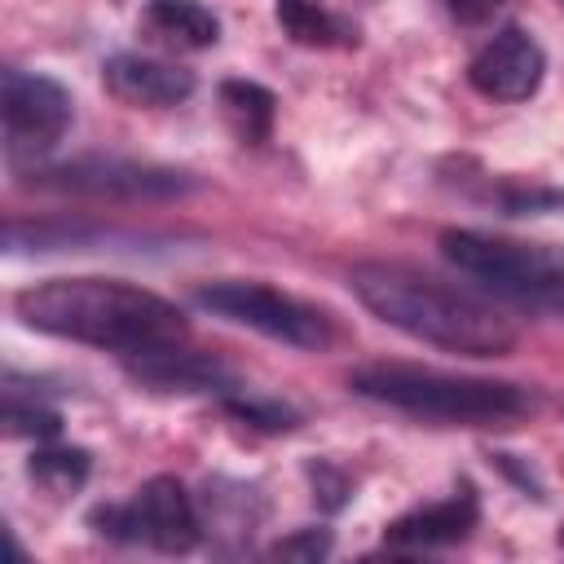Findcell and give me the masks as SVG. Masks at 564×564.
I'll return each mask as SVG.
<instances>
[{
	"label": "cell",
	"mask_w": 564,
	"mask_h": 564,
	"mask_svg": "<svg viewBox=\"0 0 564 564\" xmlns=\"http://www.w3.org/2000/svg\"><path fill=\"white\" fill-rule=\"evenodd\" d=\"M348 291L392 330L458 352V357H507L520 339L516 322L489 300L423 273L401 260H361L348 269Z\"/></svg>",
	"instance_id": "obj_1"
},
{
	"label": "cell",
	"mask_w": 564,
	"mask_h": 564,
	"mask_svg": "<svg viewBox=\"0 0 564 564\" xmlns=\"http://www.w3.org/2000/svg\"><path fill=\"white\" fill-rule=\"evenodd\" d=\"M18 317L53 339L141 357L185 339V313L123 278H48L13 295Z\"/></svg>",
	"instance_id": "obj_2"
},
{
	"label": "cell",
	"mask_w": 564,
	"mask_h": 564,
	"mask_svg": "<svg viewBox=\"0 0 564 564\" xmlns=\"http://www.w3.org/2000/svg\"><path fill=\"white\" fill-rule=\"evenodd\" d=\"M348 388L388 410H401L427 423H454V427H511L538 410V392L524 383L445 375V370L405 366V361L361 366L348 375Z\"/></svg>",
	"instance_id": "obj_3"
},
{
	"label": "cell",
	"mask_w": 564,
	"mask_h": 564,
	"mask_svg": "<svg viewBox=\"0 0 564 564\" xmlns=\"http://www.w3.org/2000/svg\"><path fill=\"white\" fill-rule=\"evenodd\" d=\"M441 256L471 282H480L489 295L564 317V256L542 242H516L480 229H445Z\"/></svg>",
	"instance_id": "obj_4"
},
{
	"label": "cell",
	"mask_w": 564,
	"mask_h": 564,
	"mask_svg": "<svg viewBox=\"0 0 564 564\" xmlns=\"http://www.w3.org/2000/svg\"><path fill=\"white\" fill-rule=\"evenodd\" d=\"M194 304L234 322V326H247L264 339H278V344H291V348H326L335 339V326L322 308L269 286V282H247V278H220V282H203L194 291Z\"/></svg>",
	"instance_id": "obj_5"
},
{
	"label": "cell",
	"mask_w": 564,
	"mask_h": 564,
	"mask_svg": "<svg viewBox=\"0 0 564 564\" xmlns=\"http://www.w3.org/2000/svg\"><path fill=\"white\" fill-rule=\"evenodd\" d=\"M93 524H97V533H106L115 542L154 546V551H167V555H185L203 538L194 498L176 476H154L128 502L97 507Z\"/></svg>",
	"instance_id": "obj_6"
},
{
	"label": "cell",
	"mask_w": 564,
	"mask_h": 564,
	"mask_svg": "<svg viewBox=\"0 0 564 564\" xmlns=\"http://www.w3.org/2000/svg\"><path fill=\"white\" fill-rule=\"evenodd\" d=\"M40 189L84 194V198H123V203H154V198H181L194 189L189 172L137 163V159H70L57 167L31 172Z\"/></svg>",
	"instance_id": "obj_7"
},
{
	"label": "cell",
	"mask_w": 564,
	"mask_h": 564,
	"mask_svg": "<svg viewBox=\"0 0 564 564\" xmlns=\"http://www.w3.org/2000/svg\"><path fill=\"white\" fill-rule=\"evenodd\" d=\"M0 119H4V150H9V159H40V154H48L66 137V128L75 119V101L48 75L4 70Z\"/></svg>",
	"instance_id": "obj_8"
},
{
	"label": "cell",
	"mask_w": 564,
	"mask_h": 564,
	"mask_svg": "<svg viewBox=\"0 0 564 564\" xmlns=\"http://www.w3.org/2000/svg\"><path fill=\"white\" fill-rule=\"evenodd\" d=\"M546 75V53L524 26H502L467 66V84L489 101H524Z\"/></svg>",
	"instance_id": "obj_9"
},
{
	"label": "cell",
	"mask_w": 564,
	"mask_h": 564,
	"mask_svg": "<svg viewBox=\"0 0 564 564\" xmlns=\"http://www.w3.org/2000/svg\"><path fill=\"white\" fill-rule=\"evenodd\" d=\"M480 520V502H476V489L463 485L454 489L449 498L441 502H427L401 520H392L383 529V546L392 551H436V546H454L463 542Z\"/></svg>",
	"instance_id": "obj_10"
},
{
	"label": "cell",
	"mask_w": 564,
	"mask_h": 564,
	"mask_svg": "<svg viewBox=\"0 0 564 564\" xmlns=\"http://www.w3.org/2000/svg\"><path fill=\"white\" fill-rule=\"evenodd\" d=\"M101 84L128 106H176L194 93V70L141 53H115L101 66Z\"/></svg>",
	"instance_id": "obj_11"
},
{
	"label": "cell",
	"mask_w": 564,
	"mask_h": 564,
	"mask_svg": "<svg viewBox=\"0 0 564 564\" xmlns=\"http://www.w3.org/2000/svg\"><path fill=\"white\" fill-rule=\"evenodd\" d=\"M128 370H132V379H141L150 388H163V392H225V388H234V379L220 361H212L203 352H189L181 344L128 357Z\"/></svg>",
	"instance_id": "obj_12"
},
{
	"label": "cell",
	"mask_w": 564,
	"mask_h": 564,
	"mask_svg": "<svg viewBox=\"0 0 564 564\" xmlns=\"http://www.w3.org/2000/svg\"><path fill=\"white\" fill-rule=\"evenodd\" d=\"M145 26L172 48H212L220 40V18L198 0H150Z\"/></svg>",
	"instance_id": "obj_13"
},
{
	"label": "cell",
	"mask_w": 564,
	"mask_h": 564,
	"mask_svg": "<svg viewBox=\"0 0 564 564\" xmlns=\"http://www.w3.org/2000/svg\"><path fill=\"white\" fill-rule=\"evenodd\" d=\"M273 13H278V26L295 44H308V48H344V44H357V26L348 18H339V13H330L317 0H273Z\"/></svg>",
	"instance_id": "obj_14"
},
{
	"label": "cell",
	"mask_w": 564,
	"mask_h": 564,
	"mask_svg": "<svg viewBox=\"0 0 564 564\" xmlns=\"http://www.w3.org/2000/svg\"><path fill=\"white\" fill-rule=\"evenodd\" d=\"M220 106H225V119L234 123V132L247 145L269 141L273 115H278V97L264 84H256V79H225L220 84Z\"/></svg>",
	"instance_id": "obj_15"
},
{
	"label": "cell",
	"mask_w": 564,
	"mask_h": 564,
	"mask_svg": "<svg viewBox=\"0 0 564 564\" xmlns=\"http://www.w3.org/2000/svg\"><path fill=\"white\" fill-rule=\"evenodd\" d=\"M26 471L48 494H70L88 480V449H35Z\"/></svg>",
	"instance_id": "obj_16"
},
{
	"label": "cell",
	"mask_w": 564,
	"mask_h": 564,
	"mask_svg": "<svg viewBox=\"0 0 564 564\" xmlns=\"http://www.w3.org/2000/svg\"><path fill=\"white\" fill-rule=\"evenodd\" d=\"M4 423L13 436H53L57 432V414L53 410H40V405H22L13 392L4 401Z\"/></svg>",
	"instance_id": "obj_17"
},
{
	"label": "cell",
	"mask_w": 564,
	"mask_h": 564,
	"mask_svg": "<svg viewBox=\"0 0 564 564\" xmlns=\"http://www.w3.org/2000/svg\"><path fill=\"white\" fill-rule=\"evenodd\" d=\"M326 551H330V538L317 533V529H304V533H295V538H286V542L273 546V555H282V560H317Z\"/></svg>",
	"instance_id": "obj_18"
},
{
	"label": "cell",
	"mask_w": 564,
	"mask_h": 564,
	"mask_svg": "<svg viewBox=\"0 0 564 564\" xmlns=\"http://www.w3.org/2000/svg\"><path fill=\"white\" fill-rule=\"evenodd\" d=\"M449 4V13L458 18V22H485L502 0H445Z\"/></svg>",
	"instance_id": "obj_19"
},
{
	"label": "cell",
	"mask_w": 564,
	"mask_h": 564,
	"mask_svg": "<svg viewBox=\"0 0 564 564\" xmlns=\"http://www.w3.org/2000/svg\"><path fill=\"white\" fill-rule=\"evenodd\" d=\"M560 546H564V533H560Z\"/></svg>",
	"instance_id": "obj_20"
}]
</instances>
